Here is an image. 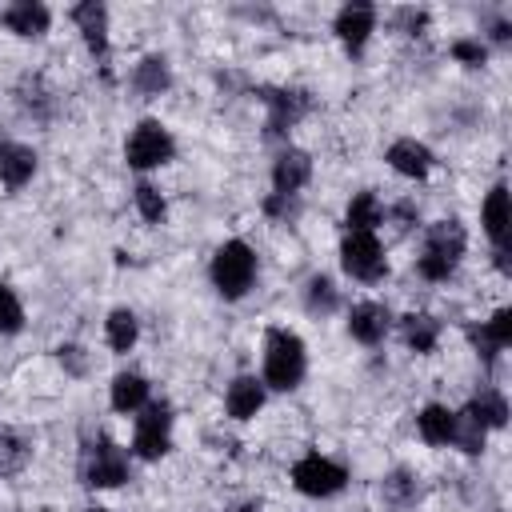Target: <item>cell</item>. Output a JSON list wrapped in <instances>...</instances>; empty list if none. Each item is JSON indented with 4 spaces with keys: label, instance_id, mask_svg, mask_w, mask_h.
<instances>
[{
    "label": "cell",
    "instance_id": "21",
    "mask_svg": "<svg viewBox=\"0 0 512 512\" xmlns=\"http://www.w3.org/2000/svg\"><path fill=\"white\" fill-rule=\"evenodd\" d=\"M344 220H348V232H372V228L384 220V208H380L376 192H356V196L348 200Z\"/></svg>",
    "mask_w": 512,
    "mask_h": 512
},
{
    "label": "cell",
    "instance_id": "24",
    "mask_svg": "<svg viewBox=\"0 0 512 512\" xmlns=\"http://www.w3.org/2000/svg\"><path fill=\"white\" fill-rule=\"evenodd\" d=\"M436 340H440V320H432V316H424V312L404 316V344H408L412 352H432Z\"/></svg>",
    "mask_w": 512,
    "mask_h": 512
},
{
    "label": "cell",
    "instance_id": "3",
    "mask_svg": "<svg viewBox=\"0 0 512 512\" xmlns=\"http://www.w3.org/2000/svg\"><path fill=\"white\" fill-rule=\"evenodd\" d=\"M252 280H256V256H252V248L244 240L220 244L216 256H212V284H216V292L228 296V300H240L252 288Z\"/></svg>",
    "mask_w": 512,
    "mask_h": 512
},
{
    "label": "cell",
    "instance_id": "31",
    "mask_svg": "<svg viewBox=\"0 0 512 512\" xmlns=\"http://www.w3.org/2000/svg\"><path fill=\"white\" fill-rule=\"evenodd\" d=\"M308 308H312V312H332V308H336V288H332L328 276H316V280L308 284Z\"/></svg>",
    "mask_w": 512,
    "mask_h": 512
},
{
    "label": "cell",
    "instance_id": "17",
    "mask_svg": "<svg viewBox=\"0 0 512 512\" xmlns=\"http://www.w3.org/2000/svg\"><path fill=\"white\" fill-rule=\"evenodd\" d=\"M36 172V152L28 144H0V180L8 188H24Z\"/></svg>",
    "mask_w": 512,
    "mask_h": 512
},
{
    "label": "cell",
    "instance_id": "4",
    "mask_svg": "<svg viewBox=\"0 0 512 512\" xmlns=\"http://www.w3.org/2000/svg\"><path fill=\"white\" fill-rule=\"evenodd\" d=\"M172 152H176V144H172L168 128H164L160 120H140L136 132L128 136L124 160H128L132 168H160V164L172 160Z\"/></svg>",
    "mask_w": 512,
    "mask_h": 512
},
{
    "label": "cell",
    "instance_id": "13",
    "mask_svg": "<svg viewBox=\"0 0 512 512\" xmlns=\"http://www.w3.org/2000/svg\"><path fill=\"white\" fill-rule=\"evenodd\" d=\"M72 20H76V28L84 32L88 52H92V56H104V52H108V12H104V4L84 0V4L72 8Z\"/></svg>",
    "mask_w": 512,
    "mask_h": 512
},
{
    "label": "cell",
    "instance_id": "12",
    "mask_svg": "<svg viewBox=\"0 0 512 512\" xmlns=\"http://www.w3.org/2000/svg\"><path fill=\"white\" fill-rule=\"evenodd\" d=\"M480 220H484V232L488 240L496 244V252H508V228H512V204H508V188L496 184L488 196H484V208H480Z\"/></svg>",
    "mask_w": 512,
    "mask_h": 512
},
{
    "label": "cell",
    "instance_id": "9",
    "mask_svg": "<svg viewBox=\"0 0 512 512\" xmlns=\"http://www.w3.org/2000/svg\"><path fill=\"white\" fill-rule=\"evenodd\" d=\"M260 100L268 104V136H284L304 112H308V92L292 88H264Z\"/></svg>",
    "mask_w": 512,
    "mask_h": 512
},
{
    "label": "cell",
    "instance_id": "23",
    "mask_svg": "<svg viewBox=\"0 0 512 512\" xmlns=\"http://www.w3.org/2000/svg\"><path fill=\"white\" fill-rule=\"evenodd\" d=\"M168 60L164 56H144L140 64H136V72H132V84H136V92H144V96H160L164 88H168Z\"/></svg>",
    "mask_w": 512,
    "mask_h": 512
},
{
    "label": "cell",
    "instance_id": "27",
    "mask_svg": "<svg viewBox=\"0 0 512 512\" xmlns=\"http://www.w3.org/2000/svg\"><path fill=\"white\" fill-rule=\"evenodd\" d=\"M380 496H384L388 508H408V504L416 500V480H412L408 472H392V476H384Z\"/></svg>",
    "mask_w": 512,
    "mask_h": 512
},
{
    "label": "cell",
    "instance_id": "5",
    "mask_svg": "<svg viewBox=\"0 0 512 512\" xmlns=\"http://www.w3.org/2000/svg\"><path fill=\"white\" fill-rule=\"evenodd\" d=\"M292 484H296L304 496H336V492L348 484V472H344L336 460H328V456H320V452H308L304 460L292 464Z\"/></svg>",
    "mask_w": 512,
    "mask_h": 512
},
{
    "label": "cell",
    "instance_id": "35",
    "mask_svg": "<svg viewBox=\"0 0 512 512\" xmlns=\"http://www.w3.org/2000/svg\"><path fill=\"white\" fill-rule=\"evenodd\" d=\"M272 216H288L296 204H292V196H268V204H264Z\"/></svg>",
    "mask_w": 512,
    "mask_h": 512
},
{
    "label": "cell",
    "instance_id": "18",
    "mask_svg": "<svg viewBox=\"0 0 512 512\" xmlns=\"http://www.w3.org/2000/svg\"><path fill=\"white\" fill-rule=\"evenodd\" d=\"M224 404H228V416L248 420V416H256L264 408V384L256 376H236L228 384V400Z\"/></svg>",
    "mask_w": 512,
    "mask_h": 512
},
{
    "label": "cell",
    "instance_id": "33",
    "mask_svg": "<svg viewBox=\"0 0 512 512\" xmlns=\"http://www.w3.org/2000/svg\"><path fill=\"white\" fill-rule=\"evenodd\" d=\"M452 56H456L460 64L476 68V64H484V60H488V48H484L480 40H456V44H452Z\"/></svg>",
    "mask_w": 512,
    "mask_h": 512
},
{
    "label": "cell",
    "instance_id": "2",
    "mask_svg": "<svg viewBox=\"0 0 512 512\" xmlns=\"http://www.w3.org/2000/svg\"><path fill=\"white\" fill-rule=\"evenodd\" d=\"M464 256V228L456 220H440L424 236V256L416 260L424 280H448Z\"/></svg>",
    "mask_w": 512,
    "mask_h": 512
},
{
    "label": "cell",
    "instance_id": "26",
    "mask_svg": "<svg viewBox=\"0 0 512 512\" xmlns=\"http://www.w3.org/2000/svg\"><path fill=\"white\" fill-rule=\"evenodd\" d=\"M104 332H108V344H112V352H128V348L136 344V336H140V324H136V316H132L128 308H116V312L108 316Z\"/></svg>",
    "mask_w": 512,
    "mask_h": 512
},
{
    "label": "cell",
    "instance_id": "38",
    "mask_svg": "<svg viewBox=\"0 0 512 512\" xmlns=\"http://www.w3.org/2000/svg\"><path fill=\"white\" fill-rule=\"evenodd\" d=\"M92 512H104V508H92Z\"/></svg>",
    "mask_w": 512,
    "mask_h": 512
},
{
    "label": "cell",
    "instance_id": "29",
    "mask_svg": "<svg viewBox=\"0 0 512 512\" xmlns=\"http://www.w3.org/2000/svg\"><path fill=\"white\" fill-rule=\"evenodd\" d=\"M20 328H24V308H20L16 292L0 280V332L12 336V332H20Z\"/></svg>",
    "mask_w": 512,
    "mask_h": 512
},
{
    "label": "cell",
    "instance_id": "37",
    "mask_svg": "<svg viewBox=\"0 0 512 512\" xmlns=\"http://www.w3.org/2000/svg\"><path fill=\"white\" fill-rule=\"evenodd\" d=\"M236 512H256V508H252V504H244V508H236Z\"/></svg>",
    "mask_w": 512,
    "mask_h": 512
},
{
    "label": "cell",
    "instance_id": "8",
    "mask_svg": "<svg viewBox=\"0 0 512 512\" xmlns=\"http://www.w3.org/2000/svg\"><path fill=\"white\" fill-rule=\"evenodd\" d=\"M168 432H172V408L168 404H144V416L136 420V456L160 460L168 452Z\"/></svg>",
    "mask_w": 512,
    "mask_h": 512
},
{
    "label": "cell",
    "instance_id": "28",
    "mask_svg": "<svg viewBox=\"0 0 512 512\" xmlns=\"http://www.w3.org/2000/svg\"><path fill=\"white\" fill-rule=\"evenodd\" d=\"M484 432H488V428H484V424H480V420H476V416L464 408V412L456 416V432H452V444H460L464 452H480V448H484Z\"/></svg>",
    "mask_w": 512,
    "mask_h": 512
},
{
    "label": "cell",
    "instance_id": "32",
    "mask_svg": "<svg viewBox=\"0 0 512 512\" xmlns=\"http://www.w3.org/2000/svg\"><path fill=\"white\" fill-rule=\"evenodd\" d=\"M24 460H28L24 440H16V436H0V472H16Z\"/></svg>",
    "mask_w": 512,
    "mask_h": 512
},
{
    "label": "cell",
    "instance_id": "11",
    "mask_svg": "<svg viewBox=\"0 0 512 512\" xmlns=\"http://www.w3.org/2000/svg\"><path fill=\"white\" fill-rule=\"evenodd\" d=\"M308 176H312V160H308V152H300V148H284V152L276 156V164H272L276 196H296V192L308 184Z\"/></svg>",
    "mask_w": 512,
    "mask_h": 512
},
{
    "label": "cell",
    "instance_id": "19",
    "mask_svg": "<svg viewBox=\"0 0 512 512\" xmlns=\"http://www.w3.org/2000/svg\"><path fill=\"white\" fill-rule=\"evenodd\" d=\"M416 428L428 444H452V432H456V412H448L444 404H428L420 416H416Z\"/></svg>",
    "mask_w": 512,
    "mask_h": 512
},
{
    "label": "cell",
    "instance_id": "10",
    "mask_svg": "<svg viewBox=\"0 0 512 512\" xmlns=\"http://www.w3.org/2000/svg\"><path fill=\"white\" fill-rule=\"evenodd\" d=\"M372 28H376V8L372 4H344L340 12H336V36L344 40V48L348 52H360L364 44H368V36H372Z\"/></svg>",
    "mask_w": 512,
    "mask_h": 512
},
{
    "label": "cell",
    "instance_id": "30",
    "mask_svg": "<svg viewBox=\"0 0 512 512\" xmlns=\"http://www.w3.org/2000/svg\"><path fill=\"white\" fill-rule=\"evenodd\" d=\"M132 196H136V212H140L148 224H160V220H164V196H160L148 180H140Z\"/></svg>",
    "mask_w": 512,
    "mask_h": 512
},
{
    "label": "cell",
    "instance_id": "14",
    "mask_svg": "<svg viewBox=\"0 0 512 512\" xmlns=\"http://www.w3.org/2000/svg\"><path fill=\"white\" fill-rule=\"evenodd\" d=\"M348 332H352L360 344H380L384 332H388V308H384V304H372V300L356 304V308L348 312Z\"/></svg>",
    "mask_w": 512,
    "mask_h": 512
},
{
    "label": "cell",
    "instance_id": "15",
    "mask_svg": "<svg viewBox=\"0 0 512 512\" xmlns=\"http://www.w3.org/2000/svg\"><path fill=\"white\" fill-rule=\"evenodd\" d=\"M4 28L8 32H16V36H44L48 32V24H52V16H48V8L44 4H36V0H20V4H12V8H4Z\"/></svg>",
    "mask_w": 512,
    "mask_h": 512
},
{
    "label": "cell",
    "instance_id": "7",
    "mask_svg": "<svg viewBox=\"0 0 512 512\" xmlns=\"http://www.w3.org/2000/svg\"><path fill=\"white\" fill-rule=\"evenodd\" d=\"M340 264L356 280H380L384 276V252L372 232H348L340 244Z\"/></svg>",
    "mask_w": 512,
    "mask_h": 512
},
{
    "label": "cell",
    "instance_id": "6",
    "mask_svg": "<svg viewBox=\"0 0 512 512\" xmlns=\"http://www.w3.org/2000/svg\"><path fill=\"white\" fill-rule=\"evenodd\" d=\"M84 480L92 488H116L128 480V452L116 448L112 440H96L84 452Z\"/></svg>",
    "mask_w": 512,
    "mask_h": 512
},
{
    "label": "cell",
    "instance_id": "20",
    "mask_svg": "<svg viewBox=\"0 0 512 512\" xmlns=\"http://www.w3.org/2000/svg\"><path fill=\"white\" fill-rule=\"evenodd\" d=\"M148 404V380L136 376V372H120L112 380V408L116 412H136Z\"/></svg>",
    "mask_w": 512,
    "mask_h": 512
},
{
    "label": "cell",
    "instance_id": "34",
    "mask_svg": "<svg viewBox=\"0 0 512 512\" xmlns=\"http://www.w3.org/2000/svg\"><path fill=\"white\" fill-rule=\"evenodd\" d=\"M396 20H400V28H404V32H420V28L428 24V12H420V8H404Z\"/></svg>",
    "mask_w": 512,
    "mask_h": 512
},
{
    "label": "cell",
    "instance_id": "36",
    "mask_svg": "<svg viewBox=\"0 0 512 512\" xmlns=\"http://www.w3.org/2000/svg\"><path fill=\"white\" fill-rule=\"evenodd\" d=\"M60 360H68V364H72V372H84V356H80V348H76V344L60 348Z\"/></svg>",
    "mask_w": 512,
    "mask_h": 512
},
{
    "label": "cell",
    "instance_id": "1",
    "mask_svg": "<svg viewBox=\"0 0 512 512\" xmlns=\"http://www.w3.org/2000/svg\"><path fill=\"white\" fill-rule=\"evenodd\" d=\"M304 368H308L304 340L296 332H288V328H272L268 340H264V384L288 392V388H296L304 380Z\"/></svg>",
    "mask_w": 512,
    "mask_h": 512
},
{
    "label": "cell",
    "instance_id": "16",
    "mask_svg": "<svg viewBox=\"0 0 512 512\" xmlns=\"http://www.w3.org/2000/svg\"><path fill=\"white\" fill-rule=\"evenodd\" d=\"M388 164H392L400 176H408V180H424V176L432 172V152H428L420 140H396V144L388 148Z\"/></svg>",
    "mask_w": 512,
    "mask_h": 512
},
{
    "label": "cell",
    "instance_id": "22",
    "mask_svg": "<svg viewBox=\"0 0 512 512\" xmlns=\"http://www.w3.org/2000/svg\"><path fill=\"white\" fill-rule=\"evenodd\" d=\"M472 340L484 348V356H496L500 348L512 344V308H500L480 332H472Z\"/></svg>",
    "mask_w": 512,
    "mask_h": 512
},
{
    "label": "cell",
    "instance_id": "25",
    "mask_svg": "<svg viewBox=\"0 0 512 512\" xmlns=\"http://www.w3.org/2000/svg\"><path fill=\"white\" fill-rule=\"evenodd\" d=\"M468 412H472L484 428H504V420H508V400H504L496 388H480V396L468 404Z\"/></svg>",
    "mask_w": 512,
    "mask_h": 512
}]
</instances>
